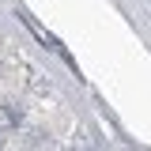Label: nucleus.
<instances>
[{"instance_id": "2", "label": "nucleus", "mask_w": 151, "mask_h": 151, "mask_svg": "<svg viewBox=\"0 0 151 151\" xmlns=\"http://www.w3.org/2000/svg\"><path fill=\"white\" fill-rule=\"evenodd\" d=\"M0 147H4V136H0Z\"/></svg>"}, {"instance_id": "1", "label": "nucleus", "mask_w": 151, "mask_h": 151, "mask_svg": "<svg viewBox=\"0 0 151 151\" xmlns=\"http://www.w3.org/2000/svg\"><path fill=\"white\" fill-rule=\"evenodd\" d=\"M15 121H19V110L12 102H0V129H12Z\"/></svg>"}]
</instances>
